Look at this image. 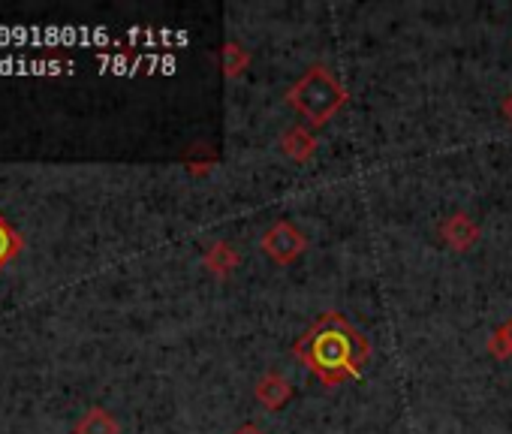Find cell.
I'll use <instances>...</instances> for the list:
<instances>
[{
  "mask_svg": "<svg viewBox=\"0 0 512 434\" xmlns=\"http://www.w3.org/2000/svg\"><path fill=\"white\" fill-rule=\"evenodd\" d=\"M503 118H506V121L512 124V94H509V97L503 100Z\"/></svg>",
  "mask_w": 512,
  "mask_h": 434,
  "instance_id": "obj_12",
  "label": "cell"
},
{
  "mask_svg": "<svg viewBox=\"0 0 512 434\" xmlns=\"http://www.w3.org/2000/svg\"><path fill=\"white\" fill-rule=\"evenodd\" d=\"M503 332H506V338H509V347H512V317L503 323Z\"/></svg>",
  "mask_w": 512,
  "mask_h": 434,
  "instance_id": "obj_14",
  "label": "cell"
},
{
  "mask_svg": "<svg viewBox=\"0 0 512 434\" xmlns=\"http://www.w3.org/2000/svg\"><path fill=\"white\" fill-rule=\"evenodd\" d=\"M485 350H488L494 359H509V356H512V347H509V338H506L503 326H500V329H494V335L488 338Z\"/></svg>",
  "mask_w": 512,
  "mask_h": 434,
  "instance_id": "obj_11",
  "label": "cell"
},
{
  "mask_svg": "<svg viewBox=\"0 0 512 434\" xmlns=\"http://www.w3.org/2000/svg\"><path fill=\"white\" fill-rule=\"evenodd\" d=\"M299 362L317 374L326 386H338L344 380H353L365 371V362L371 356L368 341L356 332V326L338 314H323L299 341H296Z\"/></svg>",
  "mask_w": 512,
  "mask_h": 434,
  "instance_id": "obj_1",
  "label": "cell"
},
{
  "mask_svg": "<svg viewBox=\"0 0 512 434\" xmlns=\"http://www.w3.org/2000/svg\"><path fill=\"white\" fill-rule=\"evenodd\" d=\"M16 251H19V236H16V230L4 221V217H0V266H4L7 260H13Z\"/></svg>",
  "mask_w": 512,
  "mask_h": 434,
  "instance_id": "obj_10",
  "label": "cell"
},
{
  "mask_svg": "<svg viewBox=\"0 0 512 434\" xmlns=\"http://www.w3.org/2000/svg\"><path fill=\"white\" fill-rule=\"evenodd\" d=\"M440 239L458 251V254H467L476 242H479V227L473 224V217L470 214H449L446 221L440 224Z\"/></svg>",
  "mask_w": 512,
  "mask_h": 434,
  "instance_id": "obj_4",
  "label": "cell"
},
{
  "mask_svg": "<svg viewBox=\"0 0 512 434\" xmlns=\"http://www.w3.org/2000/svg\"><path fill=\"white\" fill-rule=\"evenodd\" d=\"M290 398H293V383L278 371L263 374L260 383H256V401H260L266 410H281Z\"/></svg>",
  "mask_w": 512,
  "mask_h": 434,
  "instance_id": "obj_5",
  "label": "cell"
},
{
  "mask_svg": "<svg viewBox=\"0 0 512 434\" xmlns=\"http://www.w3.org/2000/svg\"><path fill=\"white\" fill-rule=\"evenodd\" d=\"M232 434H263V431L256 428V425H241V428H235Z\"/></svg>",
  "mask_w": 512,
  "mask_h": 434,
  "instance_id": "obj_13",
  "label": "cell"
},
{
  "mask_svg": "<svg viewBox=\"0 0 512 434\" xmlns=\"http://www.w3.org/2000/svg\"><path fill=\"white\" fill-rule=\"evenodd\" d=\"M287 100H290V106H293L302 118H308L314 127H320V124H326L335 112L344 109V103H347V88H344L326 67L317 64V67H311V70L290 88Z\"/></svg>",
  "mask_w": 512,
  "mask_h": 434,
  "instance_id": "obj_2",
  "label": "cell"
},
{
  "mask_svg": "<svg viewBox=\"0 0 512 434\" xmlns=\"http://www.w3.org/2000/svg\"><path fill=\"white\" fill-rule=\"evenodd\" d=\"M76 434H118V422H115L103 407H91V410L79 419Z\"/></svg>",
  "mask_w": 512,
  "mask_h": 434,
  "instance_id": "obj_9",
  "label": "cell"
},
{
  "mask_svg": "<svg viewBox=\"0 0 512 434\" xmlns=\"http://www.w3.org/2000/svg\"><path fill=\"white\" fill-rule=\"evenodd\" d=\"M202 266H205L214 278H229V275L238 269V254L232 251V245H226V242H214V245L205 251Z\"/></svg>",
  "mask_w": 512,
  "mask_h": 434,
  "instance_id": "obj_7",
  "label": "cell"
},
{
  "mask_svg": "<svg viewBox=\"0 0 512 434\" xmlns=\"http://www.w3.org/2000/svg\"><path fill=\"white\" fill-rule=\"evenodd\" d=\"M250 67V52L241 43H226L220 52V70L226 79H238L244 76V70Z\"/></svg>",
  "mask_w": 512,
  "mask_h": 434,
  "instance_id": "obj_8",
  "label": "cell"
},
{
  "mask_svg": "<svg viewBox=\"0 0 512 434\" xmlns=\"http://www.w3.org/2000/svg\"><path fill=\"white\" fill-rule=\"evenodd\" d=\"M281 148H284V154H287L290 160L308 163V160L314 157V151H317V136H314L311 130H305V127H293V130L284 133Z\"/></svg>",
  "mask_w": 512,
  "mask_h": 434,
  "instance_id": "obj_6",
  "label": "cell"
},
{
  "mask_svg": "<svg viewBox=\"0 0 512 434\" xmlns=\"http://www.w3.org/2000/svg\"><path fill=\"white\" fill-rule=\"evenodd\" d=\"M308 251V239L302 230H296L290 221H278L266 236H263V254L278 263V266H290L296 263L302 254Z\"/></svg>",
  "mask_w": 512,
  "mask_h": 434,
  "instance_id": "obj_3",
  "label": "cell"
}]
</instances>
